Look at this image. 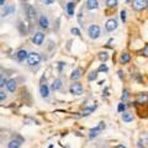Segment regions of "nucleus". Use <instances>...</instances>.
<instances>
[{"label": "nucleus", "mask_w": 148, "mask_h": 148, "mask_svg": "<svg viewBox=\"0 0 148 148\" xmlns=\"http://www.w3.org/2000/svg\"><path fill=\"white\" fill-rule=\"evenodd\" d=\"M122 120L125 122H131L133 121V114L130 112V111H125L122 112Z\"/></svg>", "instance_id": "aec40b11"}, {"label": "nucleus", "mask_w": 148, "mask_h": 148, "mask_svg": "<svg viewBox=\"0 0 148 148\" xmlns=\"http://www.w3.org/2000/svg\"><path fill=\"white\" fill-rule=\"evenodd\" d=\"M21 1H27V0H21Z\"/></svg>", "instance_id": "a18cd8bd"}, {"label": "nucleus", "mask_w": 148, "mask_h": 148, "mask_svg": "<svg viewBox=\"0 0 148 148\" xmlns=\"http://www.w3.org/2000/svg\"><path fill=\"white\" fill-rule=\"evenodd\" d=\"M117 20L116 18H109L108 21H106V24H105V29L106 31H109V32H112L117 29Z\"/></svg>", "instance_id": "423d86ee"}, {"label": "nucleus", "mask_w": 148, "mask_h": 148, "mask_svg": "<svg viewBox=\"0 0 148 148\" xmlns=\"http://www.w3.org/2000/svg\"><path fill=\"white\" fill-rule=\"evenodd\" d=\"M130 61H131V54L128 52H122L121 57H120V62L122 64H127V63H130Z\"/></svg>", "instance_id": "a211bd4d"}, {"label": "nucleus", "mask_w": 148, "mask_h": 148, "mask_svg": "<svg viewBox=\"0 0 148 148\" xmlns=\"http://www.w3.org/2000/svg\"><path fill=\"white\" fill-rule=\"evenodd\" d=\"M141 53H142V56H145V57L148 58V43L145 46V48L142 49V52H141Z\"/></svg>", "instance_id": "2f4dec72"}, {"label": "nucleus", "mask_w": 148, "mask_h": 148, "mask_svg": "<svg viewBox=\"0 0 148 148\" xmlns=\"http://www.w3.org/2000/svg\"><path fill=\"white\" fill-rule=\"evenodd\" d=\"M0 100H1V103H4V101L6 100V94H5V92H4L3 90L0 91Z\"/></svg>", "instance_id": "72a5a7b5"}, {"label": "nucleus", "mask_w": 148, "mask_h": 148, "mask_svg": "<svg viewBox=\"0 0 148 148\" xmlns=\"http://www.w3.org/2000/svg\"><path fill=\"white\" fill-rule=\"evenodd\" d=\"M98 71H92V72H90L89 73V75H88V80L89 82H94V80H96L98 79Z\"/></svg>", "instance_id": "5701e85b"}, {"label": "nucleus", "mask_w": 148, "mask_h": 148, "mask_svg": "<svg viewBox=\"0 0 148 148\" xmlns=\"http://www.w3.org/2000/svg\"><path fill=\"white\" fill-rule=\"evenodd\" d=\"M117 74H119V78H120V79H123V74H122V71H119V72H117Z\"/></svg>", "instance_id": "58836bf2"}, {"label": "nucleus", "mask_w": 148, "mask_h": 148, "mask_svg": "<svg viewBox=\"0 0 148 148\" xmlns=\"http://www.w3.org/2000/svg\"><path fill=\"white\" fill-rule=\"evenodd\" d=\"M100 132H103V131H101V130H100L98 126L94 127V128H90V130H89V138H90V140H92V138L98 137Z\"/></svg>", "instance_id": "6ab92c4d"}, {"label": "nucleus", "mask_w": 148, "mask_h": 148, "mask_svg": "<svg viewBox=\"0 0 148 148\" xmlns=\"http://www.w3.org/2000/svg\"><path fill=\"white\" fill-rule=\"evenodd\" d=\"M95 109H96V105H91V106H89V108H85L84 110H83L82 116H88V115H90L91 112H94Z\"/></svg>", "instance_id": "4be33fe9"}, {"label": "nucleus", "mask_w": 148, "mask_h": 148, "mask_svg": "<svg viewBox=\"0 0 148 148\" xmlns=\"http://www.w3.org/2000/svg\"><path fill=\"white\" fill-rule=\"evenodd\" d=\"M43 41H45V34L41 31L36 32L34 35V37H32V42H34V45H36V46H41Z\"/></svg>", "instance_id": "0eeeda50"}, {"label": "nucleus", "mask_w": 148, "mask_h": 148, "mask_svg": "<svg viewBox=\"0 0 148 148\" xmlns=\"http://www.w3.org/2000/svg\"><path fill=\"white\" fill-rule=\"evenodd\" d=\"M74 9H75V3H74V1H69L67 4V6H66V10H67L68 16L72 17L74 15Z\"/></svg>", "instance_id": "dca6fc26"}, {"label": "nucleus", "mask_w": 148, "mask_h": 148, "mask_svg": "<svg viewBox=\"0 0 148 148\" xmlns=\"http://www.w3.org/2000/svg\"><path fill=\"white\" fill-rule=\"evenodd\" d=\"M62 88V79H59V78H57V79H54L53 83H52V90L57 91Z\"/></svg>", "instance_id": "412c9836"}, {"label": "nucleus", "mask_w": 148, "mask_h": 148, "mask_svg": "<svg viewBox=\"0 0 148 148\" xmlns=\"http://www.w3.org/2000/svg\"><path fill=\"white\" fill-rule=\"evenodd\" d=\"M38 25L41 26V29L47 30L48 27H49V20H48V17L46 16V15H41L38 17Z\"/></svg>", "instance_id": "9b49d317"}, {"label": "nucleus", "mask_w": 148, "mask_h": 148, "mask_svg": "<svg viewBox=\"0 0 148 148\" xmlns=\"http://www.w3.org/2000/svg\"><path fill=\"white\" fill-rule=\"evenodd\" d=\"M120 16H121L122 22L126 21V11H125V10H121V12H120Z\"/></svg>", "instance_id": "f704fd0d"}, {"label": "nucleus", "mask_w": 148, "mask_h": 148, "mask_svg": "<svg viewBox=\"0 0 148 148\" xmlns=\"http://www.w3.org/2000/svg\"><path fill=\"white\" fill-rule=\"evenodd\" d=\"M137 147H138V148H145V143H143V142L140 140V141L137 142Z\"/></svg>", "instance_id": "e433bc0d"}, {"label": "nucleus", "mask_w": 148, "mask_h": 148, "mask_svg": "<svg viewBox=\"0 0 148 148\" xmlns=\"http://www.w3.org/2000/svg\"><path fill=\"white\" fill-rule=\"evenodd\" d=\"M109 71V68H108V66H106V64H101V66L98 68V72H108Z\"/></svg>", "instance_id": "c756f323"}, {"label": "nucleus", "mask_w": 148, "mask_h": 148, "mask_svg": "<svg viewBox=\"0 0 148 148\" xmlns=\"http://www.w3.org/2000/svg\"><path fill=\"white\" fill-rule=\"evenodd\" d=\"M29 52H27L26 49H18L17 52L15 53V57L18 62H25L27 61V58H29Z\"/></svg>", "instance_id": "6e6552de"}, {"label": "nucleus", "mask_w": 148, "mask_h": 148, "mask_svg": "<svg viewBox=\"0 0 148 148\" xmlns=\"http://www.w3.org/2000/svg\"><path fill=\"white\" fill-rule=\"evenodd\" d=\"M5 1H6V0H0V6H1V8L5 6Z\"/></svg>", "instance_id": "ea45409f"}, {"label": "nucleus", "mask_w": 148, "mask_h": 148, "mask_svg": "<svg viewBox=\"0 0 148 148\" xmlns=\"http://www.w3.org/2000/svg\"><path fill=\"white\" fill-rule=\"evenodd\" d=\"M115 148H126V147H125L123 145H117V146L115 147Z\"/></svg>", "instance_id": "79ce46f5"}, {"label": "nucleus", "mask_w": 148, "mask_h": 148, "mask_svg": "<svg viewBox=\"0 0 148 148\" xmlns=\"http://www.w3.org/2000/svg\"><path fill=\"white\" fill-rule=\"evenodd\" d=\"M40 62H41V56H40V53H37V52H30L29 58H27V63H29V66H31V67L38 66Z\"/></svg>", "instance_id": "7ed1b4c3"}, {"label": "nucleus", "mask_w": 148, "mask_h": 148, "mask_svg": "<svg viewBox=\"0 0 148 148\" xmlns=\"http://www.w3.org/2000/svg\"><path fill=\"white\" fill-rule=\"evenodd\" d=\"M72 1H74V3H77V1H79V0H72Z\"/></svg>", "instance_id": "37998d69"}, {"label": "nucleus", "mask_w": 148, "mask_h": 148, "mask_svg": "<svg viewBox=\"0 0 148 148\" xmlns=\"http://www.w3.org/2000/svg\"><path fill=\"white\" fill-rule=\"evenodd\" d=\"M82 78V71L79 68L78 69H74V71L72 72V74H71V79L73 80V82H77V80H79Z\"/></svg>", "instance_id": "f3484780"}, {"label": "nucleus", "mask_w": 148, "mask_h": 148, "mask_svg": "<svg viewBox=\"0 0 148 148\" xmlns=\"http://www.w3.org/2000/svg\"><path fill=\"white\" fill-rule=\"evenodd\" d=\"M25 14H26V17L29 18L30 21H34L36 18V10L32 5H26L25 6Z\"/></svg>", "instance_id": "39448f33"}, {"label": "nucleus", "mask_w": 148, "mask_h": 148, "mask_svg": "<svg viewBox=\"0 0 148 148\" xmlns=\"http://www.w3.org/2000/svg\"><path fill=\"white\" fill-rule=\"evenodd\" d=\"M83 85H82V83L79 82H74L73 84L69 86V92H71L72 95H77V96H79L83 94Z\"/></svg>", "instance_id": "f03ea898"}, {"label": "nucleus", "mask_w": 148, "mask_h": 148, "mask_svg": "<svg viewBox=\"0 0 148 148\" xmlns=\"http://www.w3.org/2000/svg\"><path fill=\"white\" fill-rule=\"evenodd\" d=\"M40 94H41V96H42L43 99H47L49 96V89H48V86L46 84H41V86H40Z\"/></svg>", "instance_id": "4468645a"}, {"label": "nucleus", "mask_w": 148, "mask_h": 148, "mask_svg": "<svg viewBox=\"0 0 148 148\" xmlns=\"http://www.w3.org/2000/svg\"><path fill=\"white\" fill-rule=\"evenodd\" d=\"M130 96H131V95H130V91H128V89H123V91H122V95H121V100H122L123 103H125V101H127V100L130 99Z\"/></svg>", "instance_id": "a878e982"}, {"label": "nucleus", "mask_w": 148, "mask_h": 148, "mask_svg": "<svg viewBox=\"0 0 148 148\" xmlns=\"http://www.w3.org/2000/svg\"><path fill=\"white\" fill-rule=\"evenodd\" d=\"M24 142L21 137H17V138H12V140L9 141L8 143V148H20L21 143Z\"/></svg>", "instance_id": "9d476101"}, {"label": "nucleus", "mask_w": 148, "mask_h": 148, "mask_svg": "<svg viewBox=\"0 0 148 148\" xmlns=\"http://www.w3.org/2000/svg\"><path fill=\"white\" fill-rule=\"evenodd\" d=\"M98 57H99V59L101 62H106L109 59V54H108V52H99Z\"/></svg>", "instance_id": "b1692460"}, {"label": "nucleus", "mask_w": 148, "mask_h": 148, "mask_svg": "<svg viewBox=\"0 0 148 148\" xmlns=\"http://www.w3.org/2000/svg\"><path fill=\"white\" fill-rule=\"evenodd\" d=\"M141 141L145 143V146H148V133L147 132H143L141 135Z\"/></svg>", "instance_id": "cd10ccee"}, {"label": "nucleus", "mask_w": 148, "mask_h": 148, "mask_svg": "<svg viewBox=\"0 0 148 148\" xmlns=\"http://www.w3.org/2000/svg\"><path fill=\"white\" fill-rule=\"evenodd\" d=\"M103 95H105V96H109V89L106 88L105 89V92H103Z\"/></svg>", "instance_id": "a19ab883"}, {"label": "nucleus", "mask_w": 148, "mask_h": 148, "mask_svg": "<svg viewBox=\"0 0 148 148\" xmlns=\"http://www.w3.org/2000/svg\"><path fill=\"white\" fill-rule=\"evenodd\" d=\"M63 68H66V63L59 62V63H58V71H59V72H62V71H63Z\"/></svg>", "instance_id": "c9c22d12"}, {"label": "nucleus", "mask_w": 148, "mask_h": 148, "mask_svg": "<svg viewBox=\"0 0 148 148\" xmlns=\"http://www.w3.org/2000/svg\"><path fill=\"white\" fill-rule=\"evenodd\" d=\"M147 100H148L147 92H140V94H137V96H136V103L137 104H145V103H147Z\"/></svg>", "instance_id": "ddd939ff"}, {"label": "nucleus", "mask_w": 148, "mask_h": 148, "mask_svg": "<svg viewBox=\"0 0 148 148\" xmlns=\"http://www.w3.org/2000/svg\"><path fill=\"white\" fill-rule=\"evenodd\" d=\"M85 8L88 10H96L99 8V1L98 0H86Z\"/></svg>", "instance_id": "f8f14e48"}, {"label": "nucleus", "mask_w": 148, "mask_h": 148, "mask_svg": "<svg viewBox=\"0 0 148 148\" xmlns=\"http://www.w3.org/2000/svg\"><path fill=\"white\" fill-rule=\"evenodd\" d=\"M56 0H45V4L46 5H51V4H53Z\"/></svg>", "instance_id": "4c0bfd02"}, {"label": "nucleus", "mask_w": 148, "mask_h": 148, "mask_svg": "<svg viewBox=\"0 0 148 148\" xmlns=\"http://www.w3.org/2000/svg\"><path fill=\"white\" fill-rule=\"evenodd\" d=\"M147 8H148V3H147Z\"/></svg>", "instance_id": "49530a36"}, {"label": "nucleus", "mask_w": 148, "mask_h": 148, "mask_svg": "<svg viewBox=\"0 0 148 148\" xmlns=\"http://www.w3.org/2000/svg\"><path fill=\"white\" fill-rule=\"evenodd\" d=\"M88 35H89V37L91 40H96L99 38L100 35H101V31H100V27L98 25H90L89 29H88Z\"/></svg>", "instance_id": "f257e3e1"}, {"label": "nucleus", "mask_w": 148, "mask_h": 148, "mask_svg": "<svg viewBox=\"0 0 148 148\" xmlns=\"http://www.w3.org/2000/svg\"><path fill=\"white\" fill-rule=\"evenodd\" d=\"M25 25H26V24H24V22H18V26H17V27H18V30H20V32H21L22 35H25L26 32L29 31V29H27Z\"/></svg>", "instance_id": "bb28decb"}, {"label": "nucleus", "mask_w": 148, "mask_h": 148, "mask_svg": "<svg viewBox=\"0 0 148 148\" xmlns=\"http://www.w3.org/2000/svg\"><path fill=\"white\" fill-rule=\"evenodd\" d=\"M119 5V0H106V6L108 8H116Z\"/></svg>", "instance_id": "393cba45"}, {"label": "nucleus", "mask_w": 148, "mask_h": 148, "mask_svg": "<svg viewBox=\"0 0 148 148\" xmlns=\"http://www.w3.org/2000/svg\"><path fill=\"white\" fill-rule=\"evenodd\" d=\"M71 32L74 36H80V31H79V29H77V27H73V29L71 30Z\"/></svg>", "instance_id": "7c9ffc66"}, {"label": "nucleus", "mask_w": 148, "mask_h": 148, "mask_svg": "<svg viewBox=\"0 0 148 148\" xmlns=\"http://www.w3.org/2000/svg\"><path fill=\"white\" fill-rule=\"evenodd\" d=\"M14 12H15V5H5L4 8H1V16L3 17L12 15Z\"/></svg>", "instance_id": "1a4fd4ad"}, {"label": "nucleus", "mask_w": 148, "mask_h": 148, "mask_svg": "<svg viewBox=\"0 0 148 148\" xmlns=\"http://www.w3.org/2000/svg\"><path fill=\"white\" fill-rule=\"evenodd\" d=\"M6 88H8V90L10 91V92H15L16 89H17V83H16V80H15V79L8 80V85H6Z\"/></svg>", "instance_id": "2eb2a0df"}, {"label": "nucleus", "mask_w": 148, "mask_h": 148, "mask_svg": "<svg viewBox=\"0 0 148 148\" xmlns=\"http://www.w3.org/2000/svg\"><path fill=\"white\" fill-rule=\"evenodd\" d=\"M125 110H126V104H125L123 101H121V103L117 105V111L119 112H125Z\"/></svg>", "instance_id": "c85d7f7f"}, {"label": "nucleus", "mask_w": 148, "mask_h": 148, "mask_svg": "<svg viewBox=\"0 0 148 148\" xmlns=\"http://www.w3.org/2000/svg\"><path fill=\"white\" fill-rule=\"evenodd\" d=\"M48 148H53V145H51V146H49Z\"/></svg>", "instance_id": "c03bdc74"}, {"label": "nucleus", "mask_w": 148, "mask_h": 148, "mask_svg": "<svg viewBox=\"0 0 148 148\" xmlns=\"http://www.w3.org/2000/svg\"><path fill=\"white\" fill-rule=\"evenodd\" d=\"M5 85H8V80H6L4 77H1V80H0V88L3 89V88L5 86Z\"/></svg>", "instance_id": "473e14b6"}, {"label": "nucleus", "mask_w": 148, "mask_h": 148, "mask_svg": "<svg viewBox=\"0 0 148 148\" xmlns=\"http://www.w3.org/2000/svg\"><path fill=\"white\" fill-rule=\"evenodd\" d=\"M147 0H132V8L136 11H141L147 8Z\"/></svg>", "instance_id": "20e7f679"}]
</instances>
